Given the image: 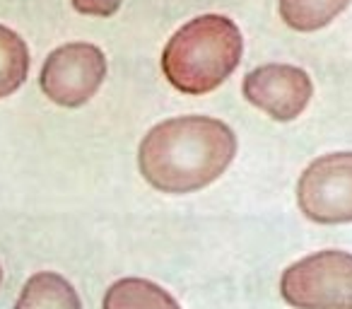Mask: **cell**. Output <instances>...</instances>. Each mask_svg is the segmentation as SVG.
Here are the masks:
<instances>
[{"label": "cell", "mask_w": 352, "mask_h": 309, "mask_svg": "<svg viewBox=\"0 0 352 309\" xmlns=\"http://www.w3.org/2000/svg\"><path fill=\"white\" fill-rule=\"evenodd\" d=\"M350 0H278L280 17L297 32H316L331 25Z\"/></svg>", "instance_id": "cell-9"}, {"label": "cell", "mask_w": 352, "mask_h": 309, "mask_svg": "<svg viewBox=\"0 0 352 309\" xmlns=\"http://www.w3.org/2000/svg\"><path fill=\"white\" fill-rule=\"evenodd\" d=\"M107 78V56L99 46L73 41L51 51L41 65V92L54 104L78 109L97 94Z\"/></svg>", "instance_id": "cell-4"}, {"label": "cell", "mask_w": 352, "mask_h": 309, "mask_svg": "<svg viewBox=\"0 0 352 309\" xmlns=\"http://www.w3.org/2000/svg\"><path fill=\"white\" fill-rule=\"evenodd\" d=\"M102 309H182V304L152 280L121 278L104 292Z\"/></svg>", "instance_id": "cell-8"}, {"label": "cell", "mask_w": 352, "mask_h": 309, "mask_svg": "<svg viewBox=\"0 0 352 309\" xmlns=\"http://www.w3.org/2000/svg\"><path fill=\"white\" fill-rule=\"evenodd\" d=\"M0 283H3V266H0Z\"/></svg>", "instance_id": "cell-12"}, {"label": "cell", "mask_w": 352, "mask_h": 309, "mask_svg": "<svg viewBox=\"0 0 352 309\" xmlns=\"http://www.w3.org/2000/svg\"><path fill=\"white\" fill-rule=\"evenodd\" d=\"M244 54L241 32L225 15L186 22L162 51V73L184 94H208L236 70Z\"/></svg>", "instance_id": "cell-2"}, {"label": "cell", "mask_w": 352, "mask_h": 309, "mask_svg": "<svg viewBox=\"0 0 352 309\" xmlns=\"http://www.w3.org/2000/svg\"><path fill=\"white\" fill-rule=\"evenodd\" d=\"M30 75V49L10 27L0 25V99L10 97Z\"/></svg>", "instance_id": "cell-10"}, {"label": "cell", "mask_w": 352, "mask_h": 309, "mask_svg": "<svg viewBox=\"0 0 352 309\" xmlns=\"http://www.w3.org/2000/svg\"><path fill=\"white\" fill-rule=\"evenodd\" d=\"M73 8L80 15H92V17H111L118 12L123 0H70Z\"/></svg>", "instance_id": "cell-11"}, {"label": "cell", "mask_w": 352, "mask_h": 309, "mask_svg": "<svg viewBox=\"0 0 352 309\" xmlns=\"http://www.w3.org/2000/svg\"><path fill=\"white\" fill-rule=\"evenodd\" d=\"M15 309H82L78 290L54 270H39L22 288Z\"/></svg>", "instance_id": "cell-7"}, {"label": "cell", "mask_w": 352, "mask_h": 309, "mask_svg": "<svg viewBox=\"0 0 352 309\" xmlns=\"http://www.w3.org/2000/svg\"><path fill=\"white\" fill-rule=\"evenodd\" d=\"M314 85L307 70L289 63H268L244 78V97L275 121H294L307 109Z\"/></svg>", "instance_id": "cell-6"}, {"label": "cell", "mask_w": 352, "mask_h": 309, "mask_svg": "<svg viewBox=\"0 0 352 309\" xmlns=\"http://www.w3.org/2000/svg\"><path fill=\"white\" fill-rule=\"evenodd\" d=\"M280 295L294 309H352V254L323 249L287 266Z\"/></svg>", "instance_id": "cell-3"}, {"label": "cell", "mask_w": 352, "mask_h": 309, "mask_svg": "<svg viewBox=\"0 0 352 309\" xmlns=\"http://www.w3.org/2000/svg\"><path fill=\"white\" fill-rule=\"evenodd\" d=\"M236 155V136L212 116H176L147 131L138 147V167L162 193H193L225 174Z\"/></svg>", "instance_id": "cell-1"}, {"label": "cell", "mask_w": 352, "mask_h": 309, "mask_svg": "<svg viewBox=\"0 0 352 309\" xmlns=\"http://www.w3.org/2000/svg\"><path fill=\"white\" fill-rule=\"evenodd\" d=\"M297 206L311 222H352V152L314 160L297 182Z\"/></svg>", "instance_id": "cell-5"}]
</instances>
